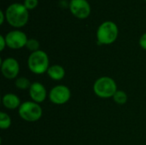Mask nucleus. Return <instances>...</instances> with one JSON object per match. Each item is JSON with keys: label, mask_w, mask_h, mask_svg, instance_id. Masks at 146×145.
Listing matches in <instances>:
<instances>
[{"label": "nucleus", "mask_w": 146, "mask_h": 145, "mask_svg": "<svg viewBox=\"0 0 146 145\" xmlns=\"http://www.w3.org/2000/svg\"><path fill=\"white\" fill-rule=\"evenodd\" d=\"M6 21L9 26L15 28L25 26L29 20V11L21 3H13L5 9Z\"/></svg>", "instance_id": "f257e3e1"}, {"label": "nucleus", "mask_w": 146, "mask_h": 145, "mask_svg": "<svg viewBox=\"0 0 146 145\" xmlns=\"http://www.w3.org/2000/svg\"><path fill=\"white\" fill-rule=\"evenodd\" d=\"M118 26L112 21H105L102 22L96 32L97 42L100 45H110L114 44L118 38Z\"/></svg>", "instance_id": "f03ea898"}, {"label": "nucleus", "mask_w": 146, "mask_h": 145, "mask_svg": "<svg viewBox=\"0 0 146 145\" xmlns=\"http://www.w3.org/2000/svg\"><path fill=\"white\" fill-rule=\"evenodd\" d=\"M92 90L94 94L102 99L112 98L118 91L115 80L110 76H102L97 79L93 84Z\"/></svg>", "instance_id": "7ed1b4c3"}, {"label": "nucleus", "mask_w": 146, "mask_h": 145, "mask_svg": "<svg viewBox=\"0 0 146 145\" xmlns=\"http://www.w3.org/2000/svg\"><path fill=\"white\" fill-rule=\"evenodd\" d=\"M27 68L34 74L46 73L50 68L48 54L42 50L32 52L27 58Z\"/></svg>", "instance_id": "20e7f679"}, {"label": "nucleus", "mask_w": 146, "mask_h": 145, "mask_svg": "<svg viewBox=\"0 0 146 145\" xmlns=\"http://www.w3.org/2000/svg\"><path fill=\"white\" fill-rule=\"evenodd\" d=\"M20 118L27 122H36L43 116V109L39 103L33 101H25L21 103L18 109Z\"/></svg>", "instance_id": "39448f33"}, {"label": "nucleus", "mask_w": 146, "mask_h": 145, "mask_svg": "<svg viewBox=\"0 0 146 145\" xmlns=\"http://www.w3.org/2000/svg\"><path fill=\"white\" fill-rule=\"evenodd\" d=\"M71 95V91L67 85H57L50 90L48 98L55 105H64L70 100Z\"/></svg>", "instance_id": "423d86ee"}, {"label": "nucleus", "mask_w": 146, "mask_h": 145, "mask_svg": "<svg viewBox=\"0 0 146 145\" xmlns=\"http://www.w3.org/2000/svg\"><path fill=\"white\" fill-rule=\"evenodd\" d=\"M0 68L3 76L7 79H15L19 77L20 64L19 62L14 57H7L1 60Z\"/></svg>", "instance_id": "0eeeda50"}, {"label": "nucleus", "mask_w": 146, "mask_h": 145, "mask_svg": "<svg viewBox=\"0 0 146 145\" xmlns=\"http://www.w3.org/2000/svg\"><path fill=\"white\" fill-rule=\"evenodd\" d=\"M5 39L8 48L11 50H20L26 47L28 38L24 32L15 29L9 31L5 35Z\"/></svg>", "instance_id": "6e6552de"}, {"label": "nucleus", "mask_w": 146, "mask_h": 145, "mask_svg": "<svg viewBox=\"0 0 146 145\" xmlns=\"http://www.w3.org/2000/svg\"><path fill=\"white\" fill-rule=\"evenodd\" d=\"M68 8L71 14L80 20L86 19L92 12L91 4L87 0H70Z\"/></svg>", "instance_id": "1a4fd4ad"}, {"label": "nucleus", "mask_w": 146, "mask_h": 145, "mask_svg": "<svg viewBox=\"0 0 146 145\" xmlns=\"http://www.w3.org/2000/svg\"><path fill=\"white\" fill-rule=\"evenodd\" d=\"M28 93L31 100L39 104L45 101L49 94L47 92L45 86L38 81H35L32 83L28 90Z\"/></svg>", "instance_id": "9d476101"}, {"label": "nucleus", "mask_w": 146, "mask_h": 145, "mask_svg": "<svg viewBox=\"0 0 146 145\" xmlns=\"http://www.w3.org/2000/svg\"><path fill=\"white\" fill-rule=\"evenodd\" d=\"M3 106L9 110L18 109L21 104L20 97L14 93H6L2 97Z\"/></svg>", "instance_id": "9b49d317"}, {"label": "nucleus", "mask_w": 146, "mask_h": 145, "mask_svg": "<svg viewBox=\"0 0 146 145\" xmlns=\"http://www.w3.org/2000/svg\"><path fill=\"white\" fill-rule=\"evenodd\" d=\"M46 73L50 79L54 81H60L64 79L66 75V71L62 66L59 64H54L50 66Z\"/></svg>", "instance_id": "f8f14e48"}, {"label": "nucleus", "mask_w": 146, "mask_h": 145, "mask_svg": "<svg viewBox=\"0 0 146 145\" xmlns=\"http://www.w3.org/2000/svg\"><path fill=\"white\" fill-rule=\"evenodd\" d=\"M31 85H32V83L30 82V80L24 76H19L15 80V86L17 89L21 90V91L29 90Z\"/></svg>", "instance_id": "ddd939ff"}, {"label": "nucleus", "mask_w": 146, "mask_h": 145, "mask_svg": "<svg viewBox=\"0 0 146 145\" xmlns=\"http://www.w3.org/2000/svg\"><path fill=\"white\" fill-rule=\"evenodd\" d=\"M113 101L118 104V105H124L127 103V100H128V97H127V94L124 91H121V90H118L114 97H112Z\"/></svg>", "instance_id": "4468645a"}, {"label": "nucleus", "mask_w": 146, "mask_h": 145, "mask_svg": "<svg viewBox=\"0 0 146 145\" xmlns=\"http://www.w3.org/2000/svg\"><path fill=\"white\" fill-rule=\"evenodd\" d=\"M12 120L9 114L2 111L0 113V128L2 130H7L11 126Z\"/></svg>", "instance_id": "2eb2a0df"}, {"label": "nucleus", "mask_w": 146, "mask_h": 145, "mask_svg": "<svg viewBox=\"0 0 146 145\" xmlns=\"http://www.w3.org/2000/svg\"><path fill=\"white\" fill-rule=\"evenodd\" d=\"M40 47V44L38 42V39L36 38H28L27 40V43L26 44V48L32 52H34V51H37V50H39Z\"/></svg>", "instance_id": "dca6fc26"}, {"label": "nucleus", "mask_w": 146, "mask_h": 145, "mask_svg": "<svg viewBox=\"0 0 146 145\" xmlns=\"http://www.w3.org/2000/svg\"><path fill=\"white\" fill-rule=\"evenodd\" d=\"M23 4L28 10H32L37 8L38 5V0H24Z\"/></svg>", "instance_id": "f3484780"}, {"label": "nucleus", "mask_w": 146, "mask_h": 145, "mask_svg": "<svg viewBox=\"0 0 146 145\" xmlns=\"http://www.w3.org/2000/svg\"><path fill=\"white\" fill-rule=\"evenodd\" d=\"M139 46L143 49L146 50V32L143 33L140 38H139Z\"/></svg>", "instance_id": "a211bd4d"}, {"label": "nucleus", "mask_w": 146, "mask_h": 145, "mask_svg": "<svg viewBox=\"0 0 146 145\" xmlns=\"http://www.w3.org/2000/svg\"><path fill=\"white\" fill-rule=\"evenodd\" d=\"M6 47H7V43H6L5 36L0 35V50L3 51Z\"/></svg>", "instance_id": "6ab92c4d"}, {"label": "nucleus", "mask_w": 146, "mask_h": 145, "mask_svg": "<svg viewBox=\"0 0 146 145\" xmlns=\"http://www.w3.org/2000/svg\"><path fill=\"white\" fill-rule=\"evenodd\" d=\"M4 21H6L5 12L3 10H0V25H3L4 23Z\"/></svg>", "instance_id": "aec40b11"}, {"label": "nucleus", "mask_w": 146, "mask_h": 145, "mask_svg": "<svg viewBox=\"0 0 146 145\" xmlns=\"http://www.w3.org/2000/svg\"><path fill=\"white\" fill-rule=\"evenodd\" d=\"M145 2H146V0H145Z\"/></svg>", "instance_id": "412c9836"}]
</instances>
